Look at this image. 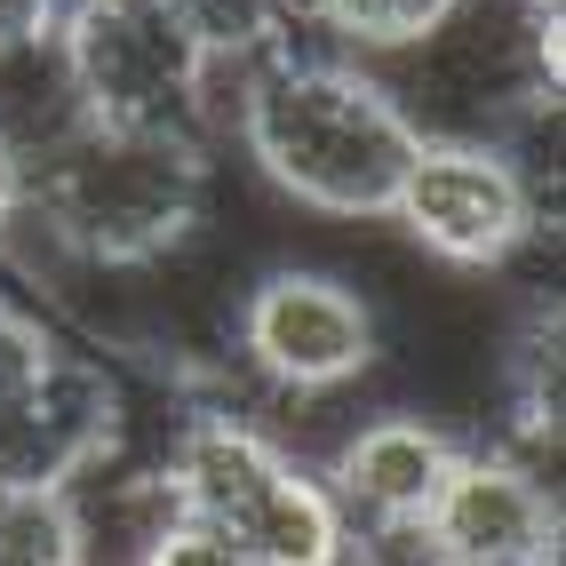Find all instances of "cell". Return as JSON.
<instances>
[{
    "label": "cell",
    "instance_id": "52a82bcc",
    "mask_svg": "<svg viewBox=\"0 0 566 566\" xmlns=\"http://www.w3.org/2000/svg\"><path fill=\"white\" fill-rule=\"evenodd\" d=\"M120 375L104 352L64 344L24 391L0 399V486H41L64 495L88 463H104L120 447Z\"/></svg>",
    "mask_w": 566,
    "mask_h": 566
},
{
    "label": "cell",
    "instance_id": "8992f818",
    "mask_svg": "<svg viewBox=\"0 0 566 566\" xmlns=\"http://www.w3.org/2000/svg\"><path fill=\"white\" fill-rule=\"evenodd\" d=\"M232 367L248 391H359L384 367V312L335 263H255L232 304Z\"/></svg>",
    "mask_w": 566,
    "mask_h": 566
},
{
    "label": "cell",
    "instance_id": "3957f363",
    "mask_svg": "<svg viewBox=\"0 0 566 566\" xmlns=\"http://www.w3.org/2000/svg\"><path fill=\"white\" fill-rule=\"evenodd\" d=\"M208 153L192 136L153 128H64L41 160H24V192L72 255L88 263H153L208 216Z\"/></svg>",
    "mask_w": 566,
    "mask_h": 566
},
{
    "label": "cell",
    "instance_id": "5bb4252c",
    "mask_svg": "<svg viewBox=\"0 0 566 566\" xmlns=\"http://www.w3.org/2000/svg\"><path fill=\"white\" fill-rule=\"evenodd\" d=\"M136 566H255V558H248L232 535H223V526H208V518H192V511H176L160 535L136 551Z\"/></svg>",
    "mask_w": 566,
    "mask_h": 566
},
{
    "label": "cell",
    "instance_id": "9a60e30c",
    "mask_svg": "<svg viewBox=\"0 0 566 566\" xmlns=\"http://www.w3.org/2000/svg\"><path fill=\"white\" fill-rule=\"evenodd\" d=\"M72 0H0V49H24V41H56Z\"/></svg>",
    "mask_w": 566,
    "mask_h": 566
},
{
    "label": "cell",
    "instance_id": "6da1fadb",
    "mask_svg": "<svg viewBox=\"0 0 566 566\" xmlns=\"http://www.w3.org/2000/svg\"><path fill=\"white\" fill-rule=\"evenodd\" d=\"M232 144L295 216L384 223L391 184L415 153V120L375 81V64L280 32L240 56Z\"/></svg>",
    "mask_w": 566,
    "mask_h": 566
},
{
    "label": "cell",
    "instance_id": "7c38bea8",
    "mask_svg": "<svg viewBox=\"0 0 566 566\" xmlns=\"http://www.w3.org/2000/svg\"><path fill=\"white\" fill-rule=\"evenodd\" d=\"M184 17H192V32L216 49V56H248L263 41H280L295 0H176Z\"/></svg>",
    "mask_w": 566,
    "mask_h": 566
},
{
    "label": "cell",
    "instance_id": "277c9868",
    "mask_svg": "<svg viewBox=\"0 0 566 566\" xmlns=\"http://www.w3.org/2000/svg\"><path fill=\"white\" fill-rule=\"evenodd\" d=\"M176 511L223 526L255 566H344V511L327 479L232 399H192L160 447Z\"/></svg>",
    "mask_w": 566,
    "mask_h": 566
},
{
    "label": "cell",
    "instance_id": "5b68a950",
    "mask_svg": "<svg viewBox=\"0 0 566 566\" xmlns=\"http://www.w3.org/2000/svg\"><path fill=\"white\" fill-rule=\"evenodd\" d=\"M384 223L439 272L486 280V272H511L526 248H543L551 200L511 160L503 136H415Z\"/></svg>",
    "mask_w": 566,
    "mask_h": 566
},
{
    "label": "cell",
    "instance_id": "e0dca14e",
    "mask_svg": "<svg viewBox=\"0 0 566 566\" xmlns=\"http://www.w3.org/2000/svg\"><path fill=\"white\" fill-rule=\"evenodd\" d=\"M447 566H486V558H447ZM535 566H558V558H535Z\"/></svg>",
    "mask_w": 566,
    "mask_h": 566
},
{
    "label": "cell",
    "instance_id": "2e32d148",
    "mask_svg": "<svg viewBox=\"0 0 566 566\" xmlns=\"http://www.w3.org/2000/svg\"><path fill=\"white\" fill-rule=\"evenodd\" d=\"M17 192H24V160L0 144V223H9V208H17Z\"/></svg>",
    "mask_w": 566,
    "mask_h": 566
},
{
    "label": "cell",
    "instance_id": "9c48e42d",
    "mask_svg": "<svg viewBox=\"0 0 566 566\" xmlns=\"http://www.w3.org/2000/svg\"><path fill=\"white\" fill-rule=\"evenodd\" d=\"M455 455H463V431L447 415L384 399L319 455V479L352 535V526H375V518H423Z\"/></svg>",
    "mask_w": 566,
    "mask_h": 566
},
{
    "label": "cell",
    "instance_id": "ba28073f",
    "mask_svg": "<svg viewBox=\"0 0 566 566\" xmlns=\"http://www.w3.org/2000/svg\"><path fill=\"white\" fill-rule=\"evenodd\" d=\"M423 518L447 543V558H486V566L558 558V479L495 439H463Z\"/></svg>",
    "mask_w": 566,
    "mask_h": 566
},
{
    "label": "cell",
    "instance_id": "30bf717a",
    "mask_svg": "<svg viewBox=\"0 0 566 566\" xmlns=\"http://www.w3.org/2000/svg\"><path fill=\"white\" fill-rule=\"evenodd\" d=\"M447 9H455V0H295L287 32H304V41H319L335 56L375 64V56H391L407 41H423Z\"/></svg>",
    "mask_w": 566,
    "mask_h": 566
},
{
    "label": "cell",
    "instance_id": "8fae6325",
    "mask_svg": "<svg viewBox=\"0 0 566 566\" xmlns=\"http://www.w3.org/2000/svg\"><path fill=\"white\" fill-rule=\"evenodd\" d=\"M0 566H81L72 503L41 486H0Z\"/></svg>",
    "mask_w": 566,
    "mask_h": 566
},
{
    "label": "cell",
    "instance_id": "7a4b0ae2",
    "mask_svg": "<svg viewBox=\"0 0 566 566\" xmlns=\"http://www.w3.org/2000/svg\"><path fill=\"white\" fill-rule=\"evenodd\" d=\"M56 56L81 120L223 144L240 96V56H216L176 0H72Z\"/></svg>",
    "mask_w": 566,
    "mask_h": 566
},
{
    "label": "cell",
    "instance_id": "4fadbf2b",
    "mask_svg": "<svg viewBox=\"0 0 566 566\" xmlns=\"http://www.w3.org/2000/svg\"><path fill=\"white\" fill-rule=\"evenodd\" d=\"M344 566H447V543L431 518H375L344 535Z\"/></svg>",
    "mask_w": 566,
    "mask_h": 566
}]
</instances>
